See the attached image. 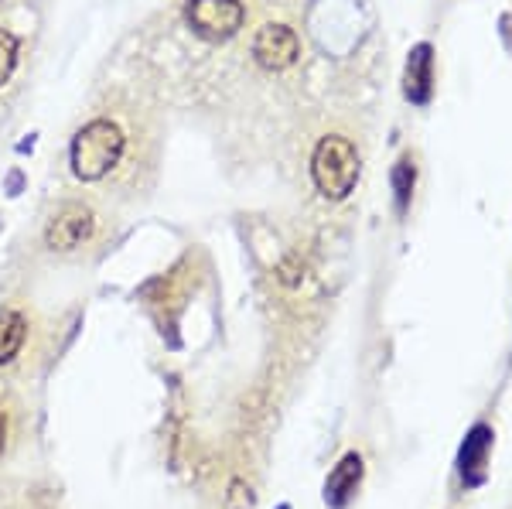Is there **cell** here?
I'll use <instances>...</instances> for the list:
<instances>
[{"label":"cell","mask_w":512,"mask_h":509,"mask_svg":"<svg viewBox=\"0 0 512 509\" xmlns=\"http://www.w3.org/2000/svg\"><path fill=\"white\" fill-rule=\"evenodd\" d=\"M123 147H127V137L117 123L103 117L89 120L72 141V171L82 182H99L120 164Z\"/></svg>","instance_id":"6da1fadb"},{"label":"cell","mask_w":512,"mask_h":509,"mask_svg":"<svg viewBox=\"0 0 512 509\" xmlns=\"http://www.w3.org/2000/svg\"><path fill=\"white\" fill-rule=\"evenodd\" d=\"M311 178L325 199H345L359 182V151L349 137L328 134L321 137L311 158Z\"/></svg>","instance_id":"7a4b0ae2"},{"label":"cell","mask_w":512,"mask_h":509,"mask_svg":"<svg viewBox=\"0 0 512 509\" xmlns=\"http://www.w3.org/2000/svg\"><path fill=\"white\" fill-rule=\"evenodd\" d=\"M185 18L192 31L205 41H226L233 38L243 24L246 11L239 0H188Z\"/></svg>","instance_id":"3957f363"},{"label":"cell","mask_w":512,"mask_h":509,"mask_svg":"<svg viewBox=\"0 0 512 509\" xmlns=\"http://www.w3.org/2000/svg\"><path fill=\"white\" fill-rule=\"evenodd\" d=\"M253 55L263 69L284 72V69H291L297 62V55H301V41H297V35L287 24H267V28L256 31Z\"/></svg>","instance_id":"277c9868"},{"label":"cell","mask_w":512,"mask_h":509,"mask_svg":"<svg viewBox=\"0 0 512 509\" xmlns=\"http://www.w3.org/2000/svg\"><path fill=\"white\" fill-rule=\"evenodd\" d=\"M93 226H96L93 212H89L86 205H79V202H69L52 216V223H48V229H45V240H48L52 250L69 253V250H76V246H82L89 236H93Z\"/></svg>","instance_id":"5b68a950"},{"label":"cell","mask_w":512,"mask_h":509,"mask_svg":"<svg viewBox=\"0 0 512 509\" xmlns=\"http://www.w3.org/2000/svg\"><path fill=\"white\" fill-rule=\"evenodd\" d=\"M362 482V458L359 455H345L342 462L335 465V472L328 475L325 482V499L332 506H345L349 499L355 496V489H359Z\"/></svg>","instance_id":"8992f818"},{"label":"cell","mask_w":512,"mask_h":509,"mask_svg":"<svg viewBox=\"0 0 512 509\" xmlns=\"http://www.w3.org/2000/svg\"><path fill=\"white\" fill-rule=\"evenodd\" d=\"M24 339H28V318L18 308H4L0 311V366L18 359Z\"/></svg>","instance_id":"52a82bcc"},{"label":"cell","mask_w":512,"mask_h":509,"mask_svg":"<svg viewBox=\"0 0 512 509\" xmlns=\"http://www.w3.org/2000/svg\"><path fill=\"white\" fill-rule=\"evenodd\" d=\"M407 96L414 103L431 100V45H417L407 62Z\"/></svg>","instance_id":"ba28073f"},{"label":"cell","mask_w":512,"mask_h":509,"mask_svg":"<svg viewBox=\"0 0 512 509\" xmlns=\"http://www.w3.org/2000/svg\"><path fill=\"white\" fill-rule=\"evenodd\" d=\"M14 65H18V38L0 28V86H7V79L14 76Z\"/></svg>","instance_id":"9c48e42d"},{"label":"cell","mask_w":512,"mask_h":509,"mask_svg":"<svg viewBox=\"0 0 512 509\" xmlns=\"http://www.w3.org/2000/svg\"><path fill=\"white\" fill-rule=\"evenodd\" d=\"M393 188H396V205H400V212H403V209H407V202H410V188H414V168H410V161L396 164Z\"/></svg>","instance_id":"30bf717a"},{"label":"cell","mask_w":512,"mask_h":509,"mask_svg":"<svg viewBox=\"0 0 512 509\" xmlns=\"http://www.w3.org/2000/svg\"><path fill=\"white\" fill-rule=\"evenodd\" d=\"M4 448H7V414L0 407V455H4Z\"/></svg>","instance_id":"8fae6325"}]
</instances>
